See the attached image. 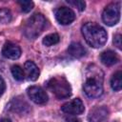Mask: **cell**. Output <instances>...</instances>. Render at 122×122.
<instances>
[{
  "instance_id": "obj_1",
  "label": "cell",
  "mask_w": 122,
  "mask_h": 122,
  "mask_svg": "<svg viewBox=\"0 0 122 122\" xmlns=\"http://www.w3.org/2000/svg\"><path fill=\"white\" fill-rule=\"evenodd\" d=\"M103 72L95 65H91L86 71L83 90L87 96L96 98L103 93Z\"/></svg>"
},
{
  "instance_id": "obj_2",
  "label": "cell",
  "mask_w": 122,
  "mask_h": 122,
  "mask_svg": "<svg viewBox=\"0 0 122 122\" xmlns=\"http://www.w3.org/2000/svg\"><path fill=\"white\" fill-rule=\"evenodd\" d=\"M81 30L86 42L92 48H101L107 42V31L96 23H86L82 26Z\"/></svg>"
},
{
  "instance_id": "obj_3",
  "label": "cell",
  "mask_w": 122,
  "mask_h": 122,
  "mask_svg": "<svg viewBox=\"0 0 122 122\" xmlns=\"http://www.w3.org/2000/svg\"><path fill=\"white\" fill-rule=\"evenodd\" d=\"M47 26V20L41 13H34L25 23L23 32L28 39H35Z\"/></svg>"
},
{
  "instance_id": "obj_4",
  "label": "cell",
  "mask_w": 122,
  "mask_h": 122,
  "mask_svg": "<svg viewBox=\"0 0 122 122\" xmlns=\"http://www.w3.org/2000/svg\"><path fill=\"white\" fill-rule=\"evenodd\" d=\"M47 86L49 90L59 99H65L71 96V88L70 83L67 79L63 76H53L51 77Z\"/></svg>"
},
{
  "instance_id": "obj_5",
  "label": "cell",
  "mask_w": 122,
  "mask_h": 122,
  "mask_svg": "<svg viewBox=\"0 0 122 122\" xmlns=\"http://www.w3.org/2000/svg\"><path fill=\"white\" fill-rule=\"evenodd\" d=\"M120 19V3L108 5L102 12V20L108 26H114Z\"/></svg>"
},
{
  "instance_id": "obj_6",
  "label": "cell",
  "mask_w": 122,
  "mask_h": 122,
  "mask_svg": "<svg viewBox=\"0 0 122 122\" xmlns=\"http://www.w3.org/2000/svg\"><path fill=\"white\" fill-rule=\"evenodd\" d=\"M61 110L64 113L69 114V115H77V114H81L84 110V104L81 101V99L79 98H74L67 103H65L62 107Z\"/></svg>"
},
{
  "instance_id": "obj_7",
  "label": "cell",
  "mask_w": 122,
  "mask_h": 122,
  "mask_svg": "<svg viewBox=\"0 0 122 122\" xmlns=\"http://www.w3.org/2000/svg\"><path fill=\"white\" fill-rule=\"evenodd\" d=\"M27 93L30 100L36 104H45L48 101L46 92L39 86H30L27 89Z\"/></svg>"
},
{
  "instance_id": "obj_8",
  "label": "cell",
  "mask_w": 122,
  "mask_h": 122,
  "mask_svg": "<svg viewBox=\"0 0 122 122\" xmlns=\"http://www.w3.org/2000/svg\"><path fill=\"white\" fill-rule=\"evenodd\" d=\"M55 18L61 25H69L75 19V13L71 8L60 7L55 11Z\"/></svg>"
},
{
  "instance_id": "obj_9",
  "label": "cell",
  "mask_w": 122,
  "mask_h": 122,
  "mask_svg": "<svg viewBox=\"0 0 122 122\" xmlns=\"http://www.w3.org/2000/svg\"><path fill=\"white\" fill-rule=\"evenodd\" d=\"M108 116L109 110L105 106H97L90 112L88 119L90 122H106Z\"/></svg>"
},
{
  "instance_id": "obj_10",
  "label": "cell",
  "mask_w": 122,
  "mask_h": 122,
  "mask_svg": "<svg viewBox=\"0 0 122 122\" xmlns=\"http://www.w3.org/2000/svg\"><path fill=\"white\" fill-rule=\"evenodd\" d=\"M2 54L9 59H17L21 55V49L16 44L8 42L4 45L2 49Z\"/></svg>"
},
{
  "instance_id": "obj_11",
  "label": "cell",
  "mask_w": 122,
  "mask_h": 122,
  "mask_svg": "<svg viewBox=\"0 0 122 122\" xmlns=\"http://www.w3.org/2000/svg\"><path fill=\"white\" fill-rule=\"evenodd\" d=\"M24 73L30 81H35L39 76V70L32 61H26L24 65Z\"/></svg>"
},
{
  "instance_id": "obj_12",
  "label": "cell",
  "mask_w": 122,
  "mask_h": 122,
  "mask_svg": "<svg viewBox=\"0 0 122 122\" xmlns=\"http://www.w3.org/2000/svg\"><path fill=\"white\" fill-rule=\"evenodd\" d=\"M100 60L106 66H112L118 62L119 58H118V55L113 51L108 50L103 51L100 54Z\"/></svg>"
},
{
  "instance_id": "obj_13",
  "label": "cell",
  "mask_w": 122,
  "mask_h": 122,
  "mask_svg": "<svg viewBox=\"0 0 122 122\" xmlns=\"http://www.w3.org/2000/svg\"><path fill=\"white\" fill-rule=\"evenodd\" d=\"M68 52L75 58H80L86 54V50L80 43L72 42L68 48Z\"/></svg>"
},
{
  "instance_id": "obj_14",
  "label": "cell",
  "mask_w": 122,
  "mask_h": 122,
  "mask_svg": "<svg viewBox=\"0 0 122 122\" xmlns=\"http://www.w3.org/2000/svg\"><path fill=\"white\" fill-rule=\"evenodd\" d=\"M111 87L113 91L118 92L122 88V71H117L111 78Z\"/></svg>"
},
{
  "instance_id": "obj_15",
  "label": "cell",
  "mask_w": 122,
  "mask_h": 122,
  "mask_svg": "<svg viewBox=\"0 0 122 122\" xmlns=\"http://www.w3.org/2000/svg\"><path fill=\"white\" fill-rule=\"evenodd\" d=\"M59 40H60V37L57 33H51V34L46 35L43 38V44L47 47H51L52 45L57 44L59 42Z\"/></svg>"
},
{
  "instance_id": "obj_16",
  "label": "cell",
  "mask_w": 122,
  "mask_h": 122,
  "mask_svg": "<svg viewBox=\"0 0 122 122\" xmlns=\"http://www.w3.org/2000/svg\"><path fill=\"white\" fill-rule=\"evenodd\" d=\"M10 71H11L13 78L17 81H22L25 77V73H24L23 69L18 65H13L10 69Z\"/></svg>"
},
{
  "instance_id": "obj_17",
  "label": "cell",
  "mask_w": 122,
  "mask_h": 122,
  "mask_svg": "<svg viewBox=\"0 0 122 122\" xmlns=\"http://www.w3.org/2000/svg\"><path fill=\"white\" fill-rule=\"evenodd\" d=\"M24 105H27L24 101L22 102V101H18V100L13 99V100L10 102V108L13 112H24V110L29 107V106H25V107H24Z\"/></svg>"
},
{
  "instance_id": "obj_18",
  "label": "cell",
  "mask_w": 122,
  "mask_h": 122,
  "mask_svg": "<svg viewBox=\"0 0 122 122\" xmlns=\"http://www.w3.org/2000/svg\"><path fill=\"white\" fill-rule=\"evenodd\" d=\"M11 12L8 9H0V23L1 24H7L10 23L11 20Z\"/></svg>"
},
{
  "instance_id": "obj_19",
  "label": "cell",
  "mask_w": 122,
  "mask_h": 122,
  "mask_svg": "<svg viewBox=\"0 0 122 122\" xmlns=\"http://www.w3.org/2000/svg\"><path fill=\"white\" fill-rule=\"evenodd\" d=\"M17 3L19 4V6L21 8V10L23 12H29L33 8V2L32 1H24V0L22 1L21 0V1H18Z\"/></svg>"
},
{
  "instance_id": "obj_20",
  "label": "cell",
  "mask_w": 122,
  "mask_h": 122,
  "mask_svg": "<svg viewBox=\"0 0 122 122\" xmlns=\"http://www.w3.org/2000/svg\"><path fill=\"white\" fill-rule=\"evenodd\" d=\"M67 3H69L70 5L75 7L79 10H84L85 7H86V3L84 1H82V0H67Z\"/></svg>"
},
{
  "instance_id": "obj_21",
  "label": "cell",
  "mask_w": 122,
  "mask_h": 122,
  "mask_svg": "<svg viewBox=\"0 0 122 122\" xmlns=\"http://www.w3.org/2000/svg\"><path fill=\"white\" fill-rule=\"evenodd\" d=\"M113 44H114V46H116L117 49H119V50L122 49V35L120 33H117L116 35H114Z\"/></svg>"
},
{
  "instance_id": "obj_22",
  "label": "cell",
  "mask_w": 122,
  "mask_h": 122,
  "mask_svg": "<svg viewBox=\"0 0 122 122\" xmlns=\"http://www.w3.org/2000/svg\"><path fill=\"white\" fill-rule=\"evenodd\" d=\"M4 91H5V82H4L3 78L0 76V95L4 92Z\"/></svg>"
},
{
  "instance_id": "obj_23",
  "label": "cell",
  "mask_w": 122,
  "mask_h": 122,
  "mask_svg": "<svg viewBox=\"0 0 122 122\" xmlns=\"http://www.w3.org/2000/svg\"><path fill=\"white\" fill-rule=\"evenodd\" d=\"M66 121H67V122H80V120H79L78 118L74 117V116H70V117H68V118L66 119Z\"/></svg>"
},
{
  "instance_id": "obj_24",
  "label": "cell",
  "mask_w": 122,
  "mask_h": 122,
  "mask_svg": "<svg viewBox=\"0 0 122 122\" xmlns=\"http://www.w3.org/2000/svg\"><path fill=\"white\" fill-rule=\"evenodd\" d=\"M0 122H11V121H10V118L5 117V118H1V119H0Z\"/></svg>"
}]
</instances>
